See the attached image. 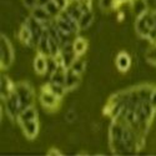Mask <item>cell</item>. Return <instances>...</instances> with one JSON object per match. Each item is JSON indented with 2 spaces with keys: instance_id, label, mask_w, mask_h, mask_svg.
Segmentation results:
<instances>
[{
  "instance_id": "6da1fadb",
  "label": "cell",
  "mask_w": 156,
  "mask_h": 156,
  "mask_svg": "<svg viewBox=\"0 0 156 156\" xmlns=\"http://www.w3.org/2000/svg\"><path fill=\"white\" fill-rule=\"evenodd\" d=\"M14 91L19 98V102H20V111L27 109L31 105H34V87L27 83V81H20L14 86Z\"/></svg>"
},
{
  "instance_id": "7a4b0ae2",
  "label": "cell",
  "mask_w": 156,
  "mask_h": 156,
  "mask_svg": "<svg viewBox=\"0 0 156 156\" xmlns=\"http://www.w3.org/2000/svg\"><path fill=\"white\" fill-rule=\"evenodd\" d=\"M14 61V49L10 43V40L6 37L5 34H2L0 37V64L2 68L8 69Z\"/></svg>"
},
{
  "instance_id": "3957f363",
  "label": "cell",
  "mask_w": 156,
  "mask_h": 156,
  "mask_svg": "<svg viewBox=\"0 0 156 156\" xmlns=\"http://www.w3.org/2000/svg\"><path fill=\"white\" fill-rule=\"evenodd\" d=\"M4 101H5V111L10 120H18V116L20 114V102L15 91H12Z\"/></svg>"
},
{
  "instance_id": "277c9868",
  "label": "cell",
  "mask_w": 156,
  "mask_h": 156,
  "mask_svg": "<svg viewBox=\"0 0 156 156\" xmlns=\"http://www.w3.org/2000/svg\"><path fill=\"white\" fill-rule=\"evenodd\" d=\"M61 98H59L58 95H55L53 91L44 86L41 87V93H40V102L41 105L45 108V109H49V110H55L58 106H59V101H60Z\"/></svg>"
},
{
  "instance_id": "5b68a950",
  "label": "cell",
  "mask_w": 156,
  "mask_h": 156,
  "mask_svg": "<svg viewBox=\"0 0 156 156\" xmlns=\"http://www.w3.org/2000/svg\"><path fill=\"white\" fill-rule=\"evenodd\" d=\"M31 11V16L35 18L36 20H39L43 25H44V28L48 29L51 24L54 23V19L50 16V14L48 12V10L45 9V6H35Z\"/></svg>"
},
{
  "instance_id": "8992f818",
  "label": "cell",
  "mask_w": 156,
  "mask_h": 156,
  "mask_svg": "<svg viewBox=\"0 0 156 156\" xmlns=\"http://www.w3.org/2000/svg\"><path fill=\"white\" fill-rule=\"evenodd\" d=\"M81 83V74L74 71L73 69L68 68L66 69V80H65V87L68 91L76 89Z\"/></svg>"
},
{
  "instance_id": "52a82bcc",
  "label": "cell",
  "mask_w": 156,
  "mask_h": 156,
  "mask_svg": "<svg viewBox=\"0 0 156 156\" xmlns=\"http://www.w3.org/2000/svg\"><path fill=\"white\" fill-rule=\"evenodd\" d=\"M21 129H23V133L24 135L27 136L28 139H35L39 134V122L37 120H31V121H25V122H21Z\"/></svg>"
},
{
  "instance_id": "ba28073f",
  "label": "cell",
  "mask_w": 156,
  "mask_h": 156,
  "mask_svg": "<svg viewBox=\"0 0 156 156\" xmlns=\"http://www.w3.org/2000/svg\"><path fill=\"white\" fill-rule=\"evenodd\" d=\"M34 70L37 75H44L48 71V56L43 54H37L33 61Z\"/></svg>"
},
{
  "instance_id": "9c48e42d",
  "label": "cell",
  "mask_w": 156,
  "mask_h": 156,
  "mask_svg": "<svg viewBox=\"0 0 156 156\" xmlns=\"http://www.w3.org/2000/svg\"><path fill=\"white\" fill-rule=\"evenodd\" d=\"M115 65L120 71H127L131 68V59H130L129 54L125 51H120L115 59Z\"/></svg>"
},
{
  "instance_id": "30bf717a",
  "label": "cell",
  "mask_w": 156,
  "mask_h": 156,
  "mask_svg": "<svg viewBox=\"0 0 156 156\" xmlns=\"http://www.w3.org/2000/svg\"><path fill=\"white\" fill-rule=\"evenodd\" d=\"M135 29H136V33L141 36V37H147L149 33H150V27L147 25V21L145 19V15L142 14L140 16H137L136 21H135Z\"/></svg>"
},
{
  "instance_id": "8fae6325",
  "label": "cell",
  "mask_w": 156,
  "mask_h": 156,
  "mask_svg": "<svg viewBox=\"0 0 156 156\" xmlns=\"http://www.w3.org/2000/svg\"><path fill=\"white\" fill-rule=\"evenodd\" d=\"M31 120H37V111H36L34 105L21 110L19 116H18V122L19 124L25 122V121H31Z\"/></svg>"
},
{
  "instance_id": "7c38bea8",
  "label": "cell",
  "mask_w": 156,
  "mask_h": 156,
  "mask_svg": "<svg viewBox=\"0 0 156 156\" xmlns=\"http://www.w3.org/2000/svg\"><path fill=\"white\" fill-rule=\"evenodd\" d=\"M37 51H39V54H43L45 56H51L50 54V46H49V31L48 29L44 30L41 37H40V40H39V44H37Z\"/></svg>"
},
{
  "instance_id": "4fadbf2b",
  "label": "cell",
  "mask_w": 156,
  "mask_h": 156,
  "mask_svg": "<svg viewBox=\"0 0 156 156\" xmlns=\"http://www.w3.org/2000/svg\"><path fill=\"white\" fill-rule=\"evenodd\" d=\"M0 84H2V86H0V94H2V99L5 100L12 91H14V86H15V85L11 83V80L9 79L6 75H3V76H2Z\"/></svg>"
},
{
  "instance_id": "5bb4252c",
  "label": "cell",
  "mask_w": 156,
  "mask_h": 156,
  "mask_svg": "<svg viewBox=\"0 0 156 156\" xmlns=\"http://www.w3.org/2000/svg\"><path fill=\"white\" fill-rule=\"evenodd\" d=\"M93 23H94V12H93V10L83 12L81 18L79 19V21H77L80 30H87L93 25Z\"/></svg>"
},
{
  "instance_id": "9a60e30c",
  "label": "cell",
  "mask_w": 156,
  "mask_h": 156,
  "mask_svg": "<svg viewBox=\"0 0 156 156\" xmlns=\"http://www.w3.org/2000/svg\"><path fill=\"white\" fill-rule=\"evenodd\" d=\"M19 39L20 41L24 44V45H28L31 48V40H33V34H31V30L29 29V27L27 24L21 25V28L19 30Z\"/></svg>"
},
{
  "instance_id": "2e32d148",
  "label": "cell",
  "mask_w": 156,
  "mask_h": 156,
  "mask_svg": "<svg viewBox=\"0 0 156 156\" xmlns=\"http://www.w3.org/2000/svg\"><path fill=\"white\" fill-rule=\"evenodd\" d=\"M131 8L136 16L145 14L147 10V2L146 0H131Z\"/></svg>"
},
{
  "instance_id": "e0dca14e",
  "label": "cell",
  "mask_w": 156,
  "mask_h": 156,
  "mask_svg": "<svg viewBox=\"0 0 156 156\" xmlns=\"http://www.w3.org/2000/svg\"><path fill=\"white\" fill-rule=\"evenodd\" d=\"M73 46H74V51H75V54L77 55V56H81L85 51H86V49H87V41L85 40L84 37H76L75 40L73 41Z\"/></svg>"
},
{
  "instance_id": "ac0fdd59",
  "label": "cell",
  "mask_w": 156,
  "mask_h": 156,
  "mask_svg": "<svg viewBox=\"0 0 156 156\" xmlns=\"http://www.w3.org/2000/svg\"><path fill=\"white\" fill-rule=\"evenodd\" d=\"M50 91H53L55 95H58L59 98H62L65 94L68 93V90H66V87H65L64 85H59V84H54V83H51V81H49L46 85H45Z\"/></svg>"
},
{
  "instance_id": "d6986e66",
  "label": "cell",
  "mask_w": 156,
  "mask_h": 156,
  "mask_svg": "<svg viewBox=\"0 0 156 156\" xmlns=\"http://www.w3.org/2000/svg\"><path fill=\"white\" fill-rule=\"evenodd\" d=\"M145 59L150 65L156 66V44H151L145 50Z\"/></svg>"
},
{
  "instance_id": "ffe728a7",
  "label": "cell",
  "mask_w": 156,
  "mask_h": 156,
  "mask_svg": "<svg viewBox=\"0 0 156 156\" xmlns=\"http://www.w3.org/2000/svg\"><path fill=\"white\" fill-rule=\"evenodd\" d=\"M45 9L48 10V12L50 14V16L53 18V19H55V18H58L59 15H60V12L62 11L61 9H60V6L54 2V0H50V2L45 5Z\"/></svg>"
},
{
  "instance_id": "44dd1931",
  "label": "cell",
  "mask_w": 156,
  "mask_h": 156,
  "mask_svg": "<svg viewBox=\"0 0 156 156\" xmlns=\"http://www.w3.org/2000/svg\"><path fill=\"white\" fill-rule=\"evenodd\" d=\"M70 69H73L74 71L79 73V74H83L86 69V62L84 59H81V56H76V59L73 61Z\"/></svg>"
},
{
  "instance_id": "7402d4cb",
  "label": "cell",
  "mask_w": 156,
  "mask_h": 156,
  "mask_svg": "<svg viewBox=\"0 0 156 156\" xmlns=\"http://www.w3.org/2000/svg\"><path fill=\"white\" fill-rule=\"evenodd\" d=\"M79 115H77V111H76V108H70L66 112H65V121L68 124H73L77 120Z\"/></svg>"
},
{
  "instance_id": "603a6c76",
  "label": "cell",
  "mask_w": 156,
  "mask_h": 156,
  "mask_svg": "<svg viewBox=\"0 0 156 156\" xmlns=\"http://www.w3.org/2000/svg\"><path fill=\"white\" fill-rule=\"evenodd\" d=\"M116 5V0H99V8L104 11H109Z\"/></svg>"
},
{
  "instance_id": "cb8c5ba5",
  "label": "cell",
  "mask_w": 156,
  "mask_h": 156,
  "mask_svg": "<svg viewBox=\"0 0 156 156\" xmlns=\"http://www.w3.org/2000/svg\"><path fill=\"white\" fill-rule=\"evenodd\" d=\"M79 4L83 12L93 10V0H79Z\"/></svg>"
},
{
  "instance_id": "d4e9b609",
  "label": "cell",
  "mask_w": 156,
  "mask_h": 156,
  "mask_svg": "<svg viewBox=\"0 0 156 156\" xmlns=\"http://www.w3.org/2000/svg\"><path fill=\"white\" fill-rule=\"evenodd\" d=\"M23 4L27 9L33 10L35 6H37V0H23Z\"/></svg>"
},
{
  "instance_id": "484cf974",
  "label": "cell",
  "mask_w": 156,
  "mask_h": 156,
  "mask_svg": "<svg viewBox=\"0 0 156 156\" xmlns=\"http://www.w3.org/2000/svg\"><path fill=\"white\" fill-rule=\"evenodd\" d=\"M150 104H151V106L156 110V86H154L152 94H151V98H150Z\"/></svg>"
},
{
  "instance_id": "4316f807",
  "label": "cell",
  "mask_w": 156,
  "mask_h": 156,
  "mask_svg": "<svg viewBox=\"0 0 156 156\" xmlns=\"http://www.w3.org/2000/svg\"><path fill=\"white\" fill-rule=\"evenodd\" d=\"M54 2L60 6V9H61V10H64V9H66L69 0H54Z\"/></svg>"
},
{
  "instance_id": "83f0119b",
  "label": "cell",
  "mask_w": 156,
  "mask_h": 156,
  "mask_svg": "<svg viewBox=\"0 0 156 156\" xmlns=\"http://www.w3.org/2000/svg\"><path fill=\"white\" fill-rule=\"evenodd\" d=\"M61 155V151L60 150H58V149H50L49 151H48V155Z\"/></svg>"
},
{
  "instance_id": "f1b7e54d",
  "label": "cell",
  "mask_w": 156,
  "mask_h": 156,
  "mask_svg": "<svg viewBox=\"0 0 156 156\" xmlns=\"http://www.w3.org/2000/svg\"><path fill=\"white\" fill-rule=\"evenodd\" d=\"M49 2H50V0H37V5L39 6H45Z\"/></svg>"
},
{
  "instance_id": "f546056e",
  "label": "cell",
  "mask_w": 156,
  "mask_h": 156,
  "mask_svg": "<svg viewBox=\"0 0 156 156\" xmlns=\"http://www.w3.org/2000/svg\"><path fill=\"white\" fill-rule=\"evenodd\" d=\"M124 2H126V0H116V5H119V4L124 3Z\"/></svg>"
}]
</instances>
